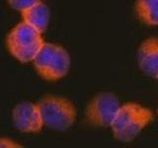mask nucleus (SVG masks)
<instances>
[{"label":"nucleus","instance_id":"nucleus-1","mask_svg":"<svg viewBox=\"0 0 158 148\" xmlns=\"http://www.w3.org/2000/svg\"><path fill=\"white\" fill-rule=\"evenodd\" d=\"M151 117V112L138 104H125L118 109L111 125L114 136L123 142L132 140L147 125Z\"/></svg>","mask_w":158,"mask_h":148},{"label":"nucleus","instance_id":"nucleus-2","mask_svg":"<svg viewBox=\"0 0 158 148\" xmlns=\"http://www.w3.org/2000/svg\"><path fill=\"white\" fill-rule=\"evenodd\" d=\"M44 43L42 33L24 21L16 25L7 38L8 51L21 62L33 61Z\"/></svg>","mask_w":158,"mask_h":148},{"label":"nucleus","instance_id":"nucleus-3","mask_svg":"<svg viewBox=\"0 0 158 148\" xmlns=\"http://www.w3.org/2000/svg\"><path fill=\"white\" fill-rule=\"evenodd\" d=\"M33 62L42 78L48 81H56L67 74L70 58L63 47L54 43H44Z\"/></svg>","mask_w":158,"mask_h":148},{"label":"nucleus","instance_id":"nucleus-4","mask_svg":"<svg viewBox=\"0 0 158 148\" xmlns=\"http://www.w3.org/2000/svg\"><path fill=\"white\" fill-rule=\"evenodd\" d=\"M44 125L56 130H65L70 127L76 117L75 108L64 98L48 96L39 104Z\"/></svg>","mask_w":158,"mask_h":148},{"label":"nucleus","instance_id":"nucleus-5","mask_svg":"<svg viewBox=\"0 0 158 148\" xmlns=\"http://www.w3.org/2000/svg\"><path fill=\"white\" fill-rule=\"evenodd\" d=\"M120 107V102L114 94H99L87 106L86 117L94 125L111 126Z\"/></svg>","mask_w":158,"mask_h":148},{"label":"nucleus","instance_id":"nucleus-6","mask_svg":"<svg viewBox=\"0 0 158 148\" xmlns=\"http://www.w3.org/2000/svg\"><path fill=\"white\" fill-rule=\"evenodd\" d=\"M14 126L18 130L28 133H36L44 125L42 113L39 105L24 102L15 107L12 113Z\"/></svg>","mask_w":158,"mask_h":148},{"label":"nucleus","instance_id":"nucleus-7","mask_svg":"<svg viewBox=\"0 0 158 148\" xmlns=\"http://www.w3.org/2000/svg\"><path fill=\"white\" fill-rule=\"evenodd\" d=\"M137 61L143 73L151 77H158V39H147L140 44Z\"/></svg>","mask_w":158,"mask_h":148},{"label":"nucleus","instance_id":"nucleus-8","mask_svg":"<svg viewBox=\"0 0 158 148\" xmlns=\"http://www.w3.org/2000/svg\"><path fill=\"white\" fill-rule=\"evenodd\" d=\"M23 21L41 33L46 31L49 21V10L44 2L39 1L21 12Z\"/></svg>","mask_w":158,"mask_h":148},{"label":"nucleus","instance_id":"nucleus-9","mask_svg":"<svg viewBox=\"0 0 158 148\" xmlns=\"http://www.w3.org/2000/svg\"><path fill=\"white\" fill-rule=\"evenodd\" d=\"M135 9L142 22L150 26L158 25V0H137Z\"/></svg>","mask_w":158,"mask_h":148},{"label":"nucleus","instance_id":"nucleus-10","mask_svg":"<svg viewBox=\"0 0 158 148\" xmlns=\"http://www.w3.org/2000/svg\"><path fill=\"white\" fill-rule=\"evenodd\" d=\"M7 1L12 9L22 12L23 10L31 7L32 5L36 4L41 0H7Z\"/></svg>","mask_w":158,"mask_h":148},{"label":"nucleus","instance_id":"nucleus-11","mask_svg":"<svg viewBox=\"0 0 158 148\" xmlns=\"http://www.w3.org/2000/svg\"><path fill=\"white\" fill-rule=\"evenodd\" d=\"M157 79H158V77H157Z\"/></svg>","mask_w":158,"mask_h":148}]
</instances>
